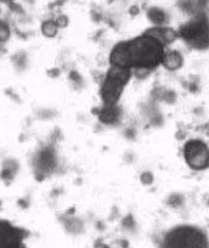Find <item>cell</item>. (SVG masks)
I'll return each instance as SVG.
<instances>
[{"label":"cell","mask_w":209,"mask_h":248,"mask_svg":"<svg viewBox=\"0 0 209 248\" xmlns=\"http://www.w3.org/2000/svg\"><path fill=\"white\" fill-rule=\"evenodd\" d=\"M131 13H132V15H136V13H138V7H136V6L132 7V9H131Z\"/></svg>","instance_id":"cell-17"},{"label":"cell","mask_w":209,"mask_h":248,"mask_svg":"<svg viewBox=\"0 0 209 248\" xmlns=\"http://www.w3.org/2000/svg\"><path fill=\"white\" fill-rule=\"evenodd\" d=\"M120 113L122 110L118 105H104L102 109L98 112V116H99V121L104 125H115L119 122Z\"/></svg>","instance_id":"cell-9"},{"label":"cell","mask_w":209,"mask_h":248,"mask_svg":"<svg viewBox=\"0 0 209 248\" xmlns=\"http://www.w3.org/2000/svg\"><path fill=\"white\" fill-rule=\"evenodd\" d=\"M131 78H132V69L110 66V69L104 76L101 85V99L104 105H118L122 92L128 85V82L131 80Z\"/></svg>","instance_id":"cell-2"},{"label":"cell","mask_w":209,"mask_h":248,"mask_svg":"<svg viewBox=\"0 0 209 248\" xmlns=\"http://www.w3.org/2000/svg\"><path fill=\"white\" fill-rule=\"evenodd\" d=\"M37 164H39V168L40 170H45V171H49L55 167L56 164V156H55V152L49 148L43 149L39 156H37Z\"/></svg>","instance_id":"cell-12"},{"label":"cell","mask_w":209,"mask_h":248,"mask_svg":"<svg viewBox=\"0 0 209 248\" xmlns=\"http://www.w3.org/2000/svg\"><path fill=\"white\" fill-rule=\"evenodd\" d=\"M178 36L182 37L194 49H207L209 47V22L208 17L202 13H198L191 22L183 25Z\"/></svg>","instance_id":"cell-3"},{"label":"cell","mask_w":209,"mask_h":248,"mask_svg":"<svg viewBox=\"0 0 209 248\" xmlns=\"http://www.w3.org/2000/svg\"><path fill=\"white\" fill-rule=\"evenodd\" d=\"M145 35L150 36L153 39H156L158 42H161L164 46H168L171 43H174L178 37V32L171 29V28H166V26H153L150 29H148L145 32Z\"/></svg>","instance_id":"cell-8"},{"label":"cell","mask_w":209,"mask_h":248,"mask_svg":"<svg viewBox=\"0 0 209 248\" xmlns=\"http://www.w3.org/2000/svg\"><path fill=\"white\" fill-rule=\"evenodd\" d=\"M162 66L169 72L179 71L183 66V56L179 50H168L164 55Z\"/></svg>","instance_id":"cell-10"},{"label":"cell","mask_w":209,"mask_h":248,"mask_svg":"<svg viewBox=\"0 0 209 248\" xmlns=\"http://www.w3.org/2000/svg\"><path fill=\"white\" fill-rule=\"evenodd\" d=\"M109 63H110V66H115V68L132 69L128 42H119L118 45L113 46V49L109 55Z\"/></svg>","instance_id":"cell-6"},{"label":"cell","mask_w":209,"mask_h":248,"mask_svg":"<svg viewBox=\"0 0 209 248\" xmlns=\"http://www.w3.org/2000/svg\"><path fill=\"white\" fill-rule=\"evenodd\" d=\"M165 248H208V238L195 227H178L165 237Z\"/></svg>","instance_id":"cell-4"},{"label":"cell","mask_w":209,"mask_h":248,"mask_svg":"<svg viewBox=\"0 0 209 248\" xmlns=\"http://www.w3.org/2000/svg\"><path fill=\"white\" fill-rule=\"evenodd\" d=\"M40 32L42 35L46 36V37H55L59 32V26L56 25V20H52V19H47L42 23L40 26Z\"/></svg>","instance_id":"cell-13"},{"label":"cell","mask_w":209,"mask_h":248,"mask_svg":"<svg viewBox=\"0 0 209 248\" xmlns=\"http://www.w3.org/2000/svg\"><path fill=\"white\" fill-rule=\"evenodd\" d=\"M0 248H22L17 231L6 222H0Z\"/></svg>","instance_id":"cell-7"},{"label":"cell","mask_w":209,"mask_h":248,"mask_svg":"<svg viewBox=\"0 0 209 248\" xmlns=\"http://www.w3.org/2000/svg\"><path fill=\"white\" fill-rule=\"evenodd\" d=\"M10 37V28L6 22L0 20V45L6 43Z\"/></svg>","instance_id":"cell-14"},{"label":"cell","mask_w":209,"mask_h":248,"mask_svg":"<svg viewBox=\"0 0 209 248\" xmlns=\"http://www.w3.org/2000/svg\"><path fill=\"white\" fill-rule=\"evenodd\" d=\"M128 43H129L132 69L143 68V69L153 71L159 65H162L165 46L156 39L143 33L132 40H128Z\"/></svg>","instance_id":"cell-1"},{"label":"cell","mask_w":209,"mask_h":248,"mask_svg":"<svg viewBox=\"0 0 209 248\" xmlns=\"http://www.w3.org/2000/svg\"><path fill=\"white\" fill-rule=\"evenodd\" d=\"M146 15L155 26H165L169 22V15L161 7H149Z\"/></svg>","instance_id":"cell-11"},{"label":"cell","mask_w":209,"mask_h":248,"mask_svg":"<svg viewBox=\"0 0 209 248\" xmlns=\"http://www.w3.org/2000/svg\"><path fill=\"white\" fill-rule=\"evenodd\" d=\"M55 20H56V25L59 26V29H60V28H66V26H68V23H69V19H68L65 15H60V16H58Z\"/></svg>","instance_id":"cell-16"},{"label":"cell","mask_w":209,"mask_h":248,"mask_svg":"<svg viewBox=\"0 0 209 248\" xmlns=\"http://www.w3.org/2000/svg\"><path fill=\"white\" fill-rule=\"evenodd\" d=\"M183 158L194 171L209 168V146L201 140H191L183 146Z\"/></svg>","instance_id":"cell-5"},{"label":"cell","mask_w":209,"mask_h":248,"mask_svg":"<svg viewBox=\"0 0 209 248\" xmlns=\"http://www.w3.org/2000/svg\"><path fill=\"white\" fill-rule=\"evenodd\" d=\"M150 73H152V71H149V69H143V68L132 69V76H135L136 79H146Z\"/></svg>","instance_id":"cell-15"}]
</instances>
